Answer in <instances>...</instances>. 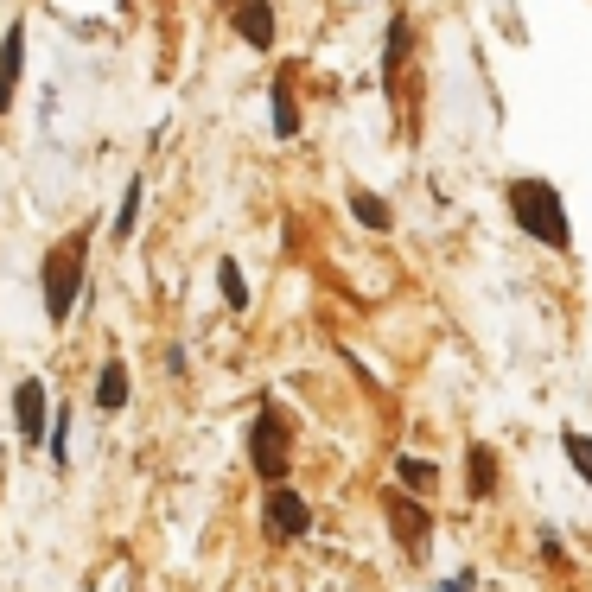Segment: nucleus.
I'll use <instances>...</instances> for the list:
<instances>
[{
    "mask_svg": "<svg viewBox=\"0 0 592 592\" xmlns=\"http://www.w3.org/2000/svg\"><path fill=\"white\" fill-rule=\"evenodd\" d=\"M71 459V408L58 414V427H51V465H64Z\"/></svg>",
    "mask_w": 592,
    "mask_h": 592,
    "instance_id": "18",
    "label": "nucleus"
},
{
    "mask_svg": "<svg viewBox=\"0 0 592 592\" xmlns=\"http://www.w3.org/2000/svg\"><path fill=\"white\" fill-rule=\"evenodd\" d=\"M83 255H90V236H83V230L45 255V319H51V325H64V319H71V306H77Z\"/></svg>",
    "mask_w": 592,
    "mask_h": 592,
    "instance_id": "2",
    "label": "nucleus"
},
{
    "mask_svg": "<svg viewBox=\"0 0 592 592\" xmlns=\"http://www.w3.org/2000/svg\"><path fill=\"white\" fill-rule=\"evenodd\" d=\"M217 287H223V300H230L236 312L249 306V281H242V268H236V261H217Z\"/></svg>",
    "mask_w": 592,
    "mask_h": 592,
    "instance_id": "14",
    "label": "nucleus"
},
{
    "mask_svg": "<svg viewBox=\"0 0 592 592\" xmlns=\"http://www.w3.org/2000/svg\"><path fill=\"white\" fill-rule=\"evenodd\" d=\"M465 465H472V497H491V491H497V459H491V446H472V452H465Z\"/></svg>",
    "mask_w": 592,
    "mask_h": 592,
    "instance_id": "10",
    "label": "nucleus"
},
{
    "mask_svg": "<svg viewBox=\"0 0 592 592\" xmlns=\"http://www.w3.org/2000/svg\"><path fill=\"white\" fill-rule=\"evenodd\" d=\"M510 211H516V230L535 236L542 249H567V242H573V230H567V198H561L548 179H516V185H510Z\"/></svg>",
    "mask_w": 592,
    "mask_h": 592,
    "instance_id": "1",
    "label": "nucleus"
},
{
    "mask_svg": "<svg viewBox=\"0 0 592 592\" xmlns=\"http://www.w3.org/2000/svg\"><path fill=\"white\" fill-rule=\"evenodd\" d=\"M13 421H20V440H39L45 433V382L26 376L20 395H13Z\"/></svg>",
    "mask_w": 592,
    "mask_h": 592,
    "instance_id": "5",
    "label": "nucleus"
},
{
    "mask_svg": "<svg viewBox=\"0 0 592 592\" xmlns=\"http://www.w3.org/2000/svg\"><path fill=\"white\" fill-rule=\"evenodd\" d=\"M351 211H357V223H363V230H389V204H382L376 198V191H351Z\"/></svg>",
    "mask_w": 592,
    "mask_h": 592,
    "instance_id": "11",
    "label": "nucleus"
},
{
    "mask_svg": "<svg viewBox=\"0 0 592 592\" xmlns=\"http://www.w3.org/2000/svg\"><path fill=\"white\" fill-rule=\"evenodd\" d=\"M389 522H395V535H402V542L421 554L427 548V535H433V522H427V510L414 497H389Z\"/></svg>",
    "mask_w": 592,
    "mask_h": 592,
    "instance_id": "8",
    "label": "nucleus"
},
{
    "mask_svg": "<svg viewBox=\"0 0 592 592\" xmlns=\"http://www.w3.org/2000/svg\"><path fill=\"white\" fill-rule=\"evenodd\" d=\"M20 64H26V26L13 20V26H7V39H0V115H7V102H13V83H20Z\"/></svg>",
    "mask_w": 592,
    "mask_h": 592,
    "instance_id": "7",
    "label": "nucleus"
},
{
    "mask_svg": "<svg viewBox=\"0 0 592 592\" xmlns=\"http://www.w3.org/2000/svg\"><path fill=\"white\" fill-rule=\"evenodd\" d=\"M395 478H402L408 491H433V459H421V452H402V459H395Z\"/></svg>",
    "mask_w": 592,
    "mask_h": 592,
    "instance_id": "12",
    "label": "nucleus"
},
{
    "mask_svg": "<svg viewBox=\"0 0 592 592\" xmlns=\"http://www.w3.org/2000/svg\"><path fill=\"white\" fill-rule=\"evenodd\" d=\"M236 32H242V45L268 51L274 45V7L268 0H236Z\"/></svg>",
    "mask_w": 592,
    "mask_h": 592,
    "instance_id": "6",
    "label": "nucleus"
},
{
    "mask_svg": "<svg viewBox=\"0 0 592 592\" xmlns=\"http://www.w3.org/2000/svg\"><path fill=\"white\" fill-rule=\"evenodd\" d=\"M261 516H268V535H281V542H300V535L312 529V503L300 491H287V484H268Z\"/></svg>",
    "mask_w": 592,
    "mask_h": 592,
    "instance_id": "3",
    "label": "nucleus"
},
{
    "mask_svg": "<svg viewBox=\"0 0 592 592\" xmlns=\"http://www.w3.org/2000/svg\"><path fill=\"white\" fill-rule=\"evenodd\" d=\"M402 51H408V20L395 13V20H389V58H382V77H389V83H395V71H402Z\"/></svg>",
    "mask_w": 592,
    "mask_h": 592,
    "instance_id": "16",
    "label": "nucleus"
},
{
    "mask_svg": "<svg viewBox=\"0 0 592 592\" xmlns=\"http://www.w3.org/2000/svg\"><path fill=\"white\" fill-rule=\"evenodd\" d=\"M561 446H567V459H573V472H580L586 484H592V433H561Z\"/></svg>",
    "mask_w": 592,
    "mask_h": 592,
    "instance_id": "15",
    "label": "nucleus"
},
{
    "mask_svg": "<svg viewBox=\"0 0 592 592\" xmlns=\"http://www.w3.org/2000/svg\"><path fill=\"white\" fill-rule=\"evenodd\" d=\"M141 191H147L141 179L121 191V211H115V242H128V236H134V217H141Z\"/></svg>",
    "mask_w": 592,
    "mask_h": 592,
    "instance_id": "13",
    "label": "nucleus"
},
{
    "mask_svg": "<svg viewBox=\"0 0 592 592\" xmlns=\"http://www.w3.org/2000/svg\"><path fill=\"white\" fill-rule=\"evenodd\" d=\"M249 459H255V472L268 478V484L287 478V433H281V421H274V408L261 414L255 433H249Z\"/></svg>",
    "mask_w": 592,
    "mask_h": 592,
    "instance_id": "4",
    "label": "nucleus"
},
{
    "mask_svg": "<svg viewBox=\"0 0 592 592\" xmlns=\"http://www.w3.org/2000/svg\"><path fill=\"white\" fill-rule=\"evenodd\" d=\"M121 402H128V370H121V357H115V363H102V376H96V408L121 414Z\"/></svg>",
    "mask_w": 592,
    "mask_h": 592,
    "instance_id": "9",
    "label": "nucleus"
},
{
    "mask_svg": "<svg viewBox=\"0 0 592 592\" xmlns=\"http://www.w3.org/2000/svg\"><path fill=\"white\" fill-rule=\"evenodd\" d=\"M293 128H300V115H293V90H287V77H281V83H274V134L287 141Z\"/></svg>",
    "mask_w": 592,
    "mask_h": 592,
    "instance_id": "17",
    "label": "nucleus"
}]
</instances>
